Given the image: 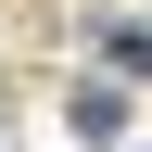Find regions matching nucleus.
I'll return each mask as SVG.
<instances>
[{"label": "nucleus", "instance_id": "f257e3e1", "mask_svg": "<svg viewBox=\"0 0 152 152\" xmlns=\"http://www.w3.org/2000/svg\"><path fill=\"white\" fill-rule=\"evenodd\" d=\"M127 127V89H76V140H114Z\"/></svg>", "mask_w": 152, "mask_h": 152}]
</instances>
